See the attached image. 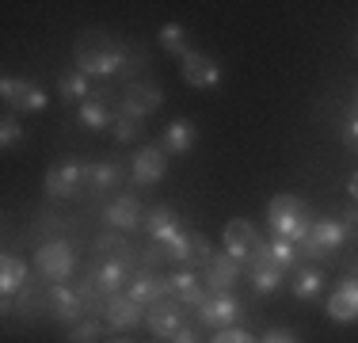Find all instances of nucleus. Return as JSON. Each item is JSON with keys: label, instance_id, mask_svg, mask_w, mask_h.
<instances>
[{"label": "nucleus", "instance_id": "2f4dec72", "mask_svg": "<svg viewBox=\"0 0 358 343\" xmlns=\"http://www.w3.org/2000/svg\"><path fill=\"white\" fill-rule=\"evenodd\" d=\"M99 336H103V324L99 321H80V324H73L69 343H99Z\"/></svg>", "mask_w": 358, "mask_h": 343}, {"label": "nucleus", "instance_id": "ddd939ff", "mask_svg": "<svg viewBox=\"0 0 358 343\" xmlns=\"http://www.w3.org/2000/svg\"><path fill=\"white\" fill-rule=\"evenodd\" d=\"M241 271H244L241 260H233L229 252H214V260L202 267V282H206L214 294H229V290L241 282Z\"/></svg>", "mask_w": 358, "mask_h": 343}, {"label": "nucleus", "instance_id": "c9c22d12", "mask_svg": "<svg viewBox=\"0 0 358 343\" xmlns=\"http://www.w3.org/2000/svg\"><path fill=\"white\" fill-rule=\"evenodd\" d=\"M214 343H259V340H252L244 328H221L214 336Z\"/></svg>", "mask_w": 358, "mask_h": 343}, {"label": "nucleus", "instance_id": "f257e3e1", "mask_svg": "<svg viewBox=\"0 0 358 343\" xmlns=\"http://www.w3.org/2000/svg\"><path fill=\"white\" fill-rule=\"evenodd\" d=\"M73 62L88 76H115L134 69V50L107 31H80L73 42Z\"/></svg>", "mask_w": 358, "mask_h": 343}, {"label": "nucleus", "instance_id": "39448f33", "mask_svg": "<svg viewBox=\"0 0 358 343\" xmlns=\"http://www.w3.org/2000/svg\"><path fill=\"white\" fill-rule=\"evenodd\" d=\"M35 267L38 274L54 286V282H65V279H73V271H76V255H73V248L65 244V240H42L38 244V252H35Z\"/></svg>", "mask_w": 358, "mask_h": 343}, {"label": "nucleus", "instance_id": "cd10ccee", "mask_svg": "<svg viewBox=\"0 0 358 343\" xmlns=\"http://www.w3.org/2000/svg\"><path fill=\"white\" fill-rule=\"evenodd\" d=\"M157 38H160V46H164L168 54H179V62L191 54V46H187V27H183V23H164Z\"/></svg>", "mask_w": 358, "mask_h": 343}, {"label": "nucleus", "instance_id": "f03ea898", "mask_svg": "<svg viewBox=\"0 0 358 343\" xmlns=\"http://www.w3.org/2000/svg\"><path fill=\"white\" fill-rule=\"evenodd\" d=\"M267 221H271V233L282 237V240H294L297 248H301V240L309 237L313 229V210L305 199H297V195H275V199L267 202Z\"/></svg>", "mask_w": 358, "mask_h": 343}, {"label": "nucleus", "instance_id": "f704fd0d", "mask_svg": "<svg viewBox=\"0 0 358 343\" xmlns=\"http://www.w3.org/2000/svg\"><path fill=\"white\" fill-rule=\"evenodd\" d=\"M259 343H301V336L278 324V328H267V332H263V340H259Z\"/></svg>", "mask_w": 358, "mask_h": 343}, {"label": "nucleus", "instance_id": "bb28decb", "mask_svg": "<svg viewBox=\"0 0 358 343\" xmlns=\"http://www.w3.org/2000/svg\"><path fill=\"white\" fill-rule=\"evenodd\" d=\"M122 164L118 160H92L88 164V187L96 195H103V191H115L118 183H122Z\"/></svg>", "mask_w": 358, "mask_h": 343}, {"label": "nucleus", "instance_id": "ea45409f", "mask_svg": "<svg viewBox=\"0 0 358 343\" xmlns=\"http://www.w3.org/2000/svg\"><path fill=\"white\" fill-rule=\"evenodd\" d=\"M347 191H351V202H358V172L347 179Z\"/></svg>", "mask_w": 358, "mask_h": 343}, {"label": "nucleus", "instance_id": "c756f323", "mask_svg": "<svg viewBox=\"0 0 358 343\" xmlns=\"http://www.w3.org/2000/svg\"><path fill=\"white\" fill-rule=\"evenodd\" d=\"M0 145H4V153L20 149V145H27V130H23V122L8 111L4 118H0Z\"/></svg>", "mask_w": 358, "mask_h": 343}, {"label": "nucleus", "instance_id": "9b49d317", "mask_svg": "<svg viewBox=\"0 0 358 343\" xmlns=\"http://www.w3.org/2000/svg\"><path fill=\"white\" fill-rule=\"evenodd\" d=\"M221 240H225V252L233 255V260H241V263H248L252 255H255V248L263 244L248 218H233L225 225V233H221Z\"/></svg>", "mask_w": 358, "mask_h": 343}, {"label": "nucleus", "instance_id": "c85d7f7f", "mask_svg": "<svg viewBox=\"0 0 358 343\" xmlns=\"http://www.w3.org/2000/svg\"><path fill=\"white\" fill-rule=\"evenodd\" d=\"M252 290L255 294H278V286H282V279H286V271H278V267H252Z\"/></svg>", "mask_w": 358, "mask_h": 343}, {"label": "nucleus", "instance_id": "7c9ffc66", "mask_svg": "<svg viewBox=\"0 0 358 343\" xmlns=\"http://www.w3.org/2000/svg\"><path fill=\"white\" fill-rule=\"evenodd\" d=\"M164 248V260H172V263H191L194 260V252H191V233H179L172 237L168 244H160Z\"/></svg>", "mask_w": 358, "mask_h": 343}, {"label": "nucleus", "instance_id": "473e14b6", "mask_svg": "<svg viewBox=\"0 0 358 343\" xmlns=\"http://www.w3.org/2000/svg\"><path fill=\"white\" fill-rule=\"evenodd\" d=\"M141 126H145V122H138V118L118 115V118H115V137H118V141H138V137H141Z\"/></svg>", "mask_w": 358, "mask_h": 343}, {"label": "nucleus", "instance_id": "b1692460", "mask_svg": "<svg viewBox=\"0 0 358 343\" xmlns=\"http://www.w3.org/2000/svg\"><path fill=\"white\" fill-rule=\"evenodd\" d=\"M76 118H80L84 130H110L118 118V111L107 107V99H99L96 92H92V99H84L80 107H76Z\"/></svg>", "mask_w": 358, "mask_h": 343}, {"label": "nucleus", "instance_id": "f8f14e48", "mask_svg": "<svg viewBox=\"0 0 358 343\" xmlns=\"http://www.w3.org/2000/svg\"><path fill=\"white\" fill-rule=\"evenodd\" d=\"M145 328H149L157 340H172L176 332H183L187 324H183V313H179L176 298H164V302L145 309Z\"/></svg>", "mask_w": 358, "mask_h": 343}, {"label": "nucleus", "instance_id": "37998d69", "mask_svg": "<svg viewBox=\"0 0 358 343\" xmlns=\"http://www.w3.org/2000/svg\"><path fill=\"white\" fill-rule=\"evenodd\" d=\"M157 343H160V340H157Z\"/></svg>", "mask_w": 358, "mask_h": 343}, {"label": "nucleus", "instance_id": "0eeeda50", "mask_svg": "<svg viewBox=\"0 0 358 343\" xmlns=\"http://www.w3.org/2000/svg\"><path fill=\"white\" fill-rule=\"evenodd\" d=\"M46 195L50 199H73L76 191H80V183H88V164H80V160H62V164H54L46 172Z\"/></svg>", "mask_w": 358, "mask_h": 343}, {"label": "nucleus", "instance_id": "7ed1b4c3", "mask_svg": "<svg viewBox=\"0 0 358 343\" xmlns=\"http://www.w3.org/2000/svg\"><path fill=\"white\" fill-rule=\"evenodd\" d=\"M0 99H4V107L20 111V115H42V111L50 107V92L35 84L31 76H4L0 80Z\"/></svg>", "mask_w": 358, "mask_h": 343}, {"label": "nucleus", "instance_id": "aec40b11", "mask_svg": "<svg viewBox=\"0 0 358 343\" xmlns=\"http://www.w3.org/2000/svg\"><path fill=\"white\" fill-rule=\"evenodd\" d=\"M31 282V267L23 255H12L4 252V260H0V294H4V302H12L15 294H23Z\"/></svg>", "mask_w": 358, "mask_h": 343}, {"label": "nucleus", "instance_id": "423d86ee", "mask_svg": "<svg viewBox=\"0 0 358 343\" xmlns=\"http://www.w3.org/2000/svg\"><path fill=\"white\" fill-rule=\"evenodd\" d=\"M194 316H199V324H206V328H236V321L244 316V305L241 298L233 294H210L206 302L194 309Z\"/></svg>", "mask_w": 358, "mask_h": 343}, {"label": "nucleus", "instance_id": "4468645a", "mask_svg": "<svg viewBox=\"0 0 358 343\" xmlns=\"http://www.w3.org/2000/svg\"><path fill=\"white\" fill-rule=\"evenodd\" d=\"M179 65H183L179 73H183V80L191 84V88H214V84L221 80V62H217L214 54L191 50V54H187Z\"/></svg>", "mask_w": 358, "mask_h": 343}, {"label": "nucleus", "instance_id": "20e7f679", "mask_svg": "<svg viewBox=\"0 0 358 343\" xmlns=\"http://www.w3.org/2000/svg\"><path fill=\"white\" fill-rule=\"evenodd\" d=\"M347 240H351V233H347V225L339 218H317L309 229V237L301 240V255H309V260H328V255H336Z\"/></svg>", "mask_w": 358, "mask_h": 343}, {"label": "nucleus", "instance_id": "79ce46f5", "mask_svg": "<svg viewBox=\"0 0 358 343\" xmlns=\"http://www.w3.org/2000/svg\"><path fill=\"white\" fill-rule=\"evenodd\" d=\"M107 343H134V340H107Z\"/></svg>", "mask_w": 358, "mask_h": 343}, {"label": "nucleus", "instance_id": "1a4fd4ad", "mask_svg": "<svg viewBox=\"0 0 358 343\" xmlns=\"http://www.w3.org/2000/svg\"><path fill=\"white\" fill-rule=\"evenodd\" d=\"M84 305H88V302L80 298V290L65 286V282H54L50 294H46V309H50V316H54L57 324H80Z\"/></svg>", "mask_w": 358, "mask_h": 343}, {"label": "nucleus", "instance_id": "6ab92c4d", "mask_svg": "<svg viewBox=\"0 0 358 343\" xmlns=\"http://www.w3.org/2000/svg\"><path fill=\"white\" fill-rule=\"evenodd\" d=\"M194 141H199V130H194L191 118H172V122L164 126V134H160V149L168 153V157H187V153L194 149Z\"/></svg>", "mask_w": 358, "mask_h": 343}, {"label": "nucleus", "instance_id": "4be33fe9", "mask_svg": "<svg viewBox=\"0 0 358 343\" xmlns=\"http://www.w3.org/2000/svg\"><path fill=\"white\" fill-rule=\"evenodd\" d=\"M168 282H172V298H176L179 305H191V309H199V305L210 298V294H206V282H202L194 271H176Z\"/></svg>", "mask_w": 358, "mask_h": 343}, {"label": "nucleus", "instance_id": "72a5a7b5", "mask_svg": "<svg viewBox=\"0 0 358 343\" xmlns=\"http://www.w3.org/2000/svg\"><path fill=\"white\" fill-rule=\"evenodd\" d=\"M191 252H194V260H202V267H206V263L214 260V244H210V237L191 233Z\"/></svg>", "mask_w": 358, "mask_h": 343}, {"label": "nucleus", "instance_id": "412c9836", "mask_svg": "<svg viewBox=\"0 0 358 343\" xmlns=\"http://www.w3.org/2000/svg\"><path fill=\"white\" fill-rule=\"evenodd\" d=\"M92 282H96V290L103 298H115V294H122V286H130V271H126V263L122 260H107V263H99L96 271L88 274Z\"/></svg>", "mask_w": 358, "mask_h": 343}, {"label": "nucleus", "instance_id": "dca6fc26", "mask_svg": "<svg viewBox=\"0 0 358 343\" xmlns=\"http://www.w3.org/2000/svg\"><path fill=\"white\" fill-rule=\"evenodd\" d=\"M324 313H328V321H336V324H358V279L339 282V286L331 290Z\"/></svg>", "mask_w": 358, "mask_h": 343}, {"label": "nucleus", "instance_id": "a878e982", "mask_svg": "<svg viewBox=\"0 0 358 343\" xmlns=\"http://www.w3.org/2000/svg\"><path fill=\"white\" fill-rule=\"evenodd\" d=\"M324 286H328V279H324L320 267H297L294 282H289V290H294L297 302H317V298L324 294Z\"/></svg>", "mask_w": 358, "mask_h": 343}, {"label": "nucleus", "instance_id": "5701e85b", "mask_svg": "<svg viewBox=\"0 0 358 343\" xmlns=\"http://www.w3.org/2000/svg\"><path fill=\"white\" fill-rule=\"evenodd\" d=\"M103 218L110 221V225H118V229H141L145 225V214H141L138 195H118V199L107 206Z\"/></svg>", "mask_w": 358, "mask_h": 343}, {"label": "nucleus", "instance_id": "393cba45", "mask_svg": "<svg viewBox=\"0 0 358 343\" xmlns=\"http://www.w3.org/2000/svg\"><path fill=\"white\" fill-rule=\"evenodd\" d=\"M92 92H96V88H92V76L80 73V69L57 76V99H62V103H76V107H80L84 99H92Z\"/></svg>", "mask_w": 358, "mask_h": 343}, {"label": "nucleus", "instance_id": "a211bd4d", "mask_svg": "<svg viewBox=\"0 0 358 343\" xmlns=\"http://www.w3.org/2000/svg\"><path fill=\"white\" fill-rule=\"evenodd\" d=\"M103 316H107V324L115 332H126V328H138V324H145V305L134 302L130 294H115V298H107Z\"/></svg>", "mask_w": 358, "mask_h": 343}, {"label": "nucleus", "instance_id": "58836bf2", "mask_svg": "<svg viewBox=\"0 0 358 343\" xmlns=\"http://www.w3.org/2000/svg\"><path fill=\"white\" fill-rule=\"evenodd\" d=\"M172 343H202V340H199V332H194L191 324H187L183 332H176V336H172Z\"/></svg>", "mask_w": 358, "mask_h": 343}, {"label": "nucleus", "instance_id": "6e6552de", "mask_svg": "<svg viewBox=\"0 0 358 343\" xmlns=\"http://www.w3.org/2000/svg\"><path fill=\"white\" fill-rule=\"evenodd\" d=\"M160 103H164V92L157 88V84H126L122 92V103H118V115H130L145 122V118L152 115V111H160Z\"/></svg>", "mask_w": 358, "mask_h": 343}, {"label": "nucleus", "instance_id": "f3484780", "mask_svg": "<svg viewBox=\"0 0 358 343\" xmlns=\"http://www.w3.org/2000/svg\"><path fill=\"white\" fill-rule=\"evenodd\" d=\"M126 294L149 309V305L164 302V298H172V282L160 279V274H152L149 267H145V271H138V274H130V290H126Z\"/></svg>", "mask_w": 358, "mask_h": 343}, {"label": "nucleus", "instance_id": "e433bc0d", "mask_svg": "<svg viewBox=\"0 0 358 343\" xmlns=\"http://www.w3.org/2000/svg\"><path fill=\"white\" fill-rule=\"evenodd\" d=\"M343 145L351 153H358V115H347V122H343Z\"/></svg>", "mask_w": 358, "mask_h": 343}, {"label": "nucleus", "instance_id": "a19ab883", "mask_svg": "<svg viewBox=\"0 0 358 343\" xmlns=\"http://www.w3.org/2000/svg\"><path fill=\"white\" fill-rule=\"evenodd\" d=\"M347 115H358V92H355V99H351V111Z\"/></svg>", "mask_w": 358, "mask_h": 343}, {"label": "nucleus", "instance_id": "4c0bfd02", "mask_svg": "<svg viewBox=\"0 0 358 343\" xmlns=\"http://www.w3.org/2000/svg\"><path fill=\"white\" fill-rule=\"evenodd\" d=\"M339 221L347 225V233H351V237H358V202L347 206V210H343V218H339Z\"/></svg>", "mask_w": 358, "mask_h": 343}, {"label": "nucleus", "instance_id": "9d476101", "mask_svg": "<svg viewBox=\"0 0 358 343\" xmlns=\"http://www.w3.org/2000/svg\"><path fill=\"white\" fill-rule=\"evenodd\" d=\"M130 176H134V183H141V187H157L160 179L168 176V153L160 149V145H141V149L134 153Z\"/></svg>", "mask_w": 358, "mask_h": 343}, {"label": "nucleus", "instance_id": "2eb2a0df", "mask_svg": "<svg viewBox=\"0 0 358 343\" xmlns=\"http://www.w3.org/2000/svg\"><path fill=\"white\" fill-rule=\"evenodd\" d=\"M145 233H149L152 244H168L172 237L183 233V225H179V210L168 202H157L145 210Z\"/></svg>", "mask_w": 358, "mask_h": 343}]
</instances>
